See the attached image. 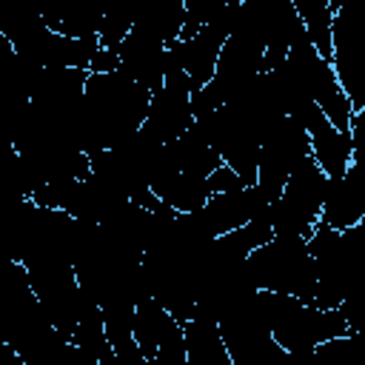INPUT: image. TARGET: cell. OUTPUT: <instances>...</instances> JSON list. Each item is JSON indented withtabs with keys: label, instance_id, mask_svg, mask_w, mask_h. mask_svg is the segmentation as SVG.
<instances>
[{
	"label": "cell",
	"instance_id": "obj_12",
	"mask_svg": "<svg viewBox=\"0 0 365 365\" xmlns=\"http://www.w3.org/2000/svg\"><path fill=\"white\" fill-rule=\"evenodd\" d=\"M71 345L91 359V365H111L117 362L114 351H111V342L106 336V328H103V311L94 299L86 302V308L80 311L77 322H74V331H71Z\"/></svg>",
	"mask_w": 365,
	"mask_h": 365
},
{
	"label": "cell",
	"instance_id": "obj_19",
	"mask_svg": "<svg viewBox=\"0 0 365 365\" xmlns=\"http://www.w3.org/2000/svg\"><path fill=\"white\" fill-rule=\"evenodd\" d=\"M63 3H66V0H34V6L40 9V14H43V20H46L48 29L57 26L60 11H63Z\"/></svg>",
	"mask_w": 365,
	"mask_h": 365
},
{
	"label": "cell",
	"instance_id": "obj_4",
	"mask_svg": "<svg viewBox=\"0 0 365 365\" xmlns=\"http://www.w3.org/2000/svg\"><path fill=\"white\" fill-rule=\"evenodd\" d=\"M328 60L354 108H365V31L356 0H342V6L334 11Z\"/></svg>",
	"mask_w": 365,
	"mask_h": 365
},
{
	"label": "cell",
	"instance_id": "obj_18",
	"mask_svg": "<svg viewBox=\"0 0 365 365\" xmlns=\"http://www.w3.org/2000/svg\"><path fill=\"white\" fill-rule=\"evenodd\" d=\"M208 185H211V194H220V191H237L242 188L245 182L240 180V174L234 168H228L225 163H220L211 174H208Z\"/></svg>",
	"mask_w": 365,
	"mask_h": 365
},
{
	"label": "cell",
	"instance_id": "obj_11",
	"mask_svg": "<svg viewBox=\"0 0 365 365\" xmlns=\"http://www.w3.org/2000/svg\"><path fill=\"white\" fill-rule=\"evenodd\" d=\"M182 342H185V365H231L217 319L191 314L182 322Z\"/></svg>",
	"mask_w": 365,
	"mask_h": 365
},
{
	"label": "cell",
	"instance_id": "obj_3",
	"mask_svg": "<svg viewBox=\"0 0 365 365\" xmlns=\"http://www.w3.org/2000/svg\"><path fill=\"white\" fill-rule=\"evenodd\" d=\"M328 177L314 163V157H302L297 168L285 177L279 197L271 202V231L285 237H308L319 220L322 197H325Z\"/></svg>",
	"mask_w": 365,
	"mask_h": 365
},
{
	"label": "cell",
	"instance_id": "obj_9",
	"mask_svg": "<svg viewBox=\"0 0 365 365\" xmlns=\"http://www.w3.org/2000/svg\"><path fill=\"white\" fill-rule=\"evenodd\" d=\"M319 220L336 231H345L351 225L365 222V182H362V165L351 163L342 174L328 177Z\"/></svg>",
	"mask_w": 365,
	"mask_h": 365
},
{
	"label": "cell",
	"instance_id": "obj_7",
	"mask_svg": "<svg viewBox=\"0 0 365 365\" xmlns=\"http://www.w3.org/2000/svg\"><path fill=\"white\" fill-rule=\"evenodd\" d=\"M194 125L191 114V86L180 80H163L157 91L148 97V108L143 117V128L160 143L177 140L182 131Z\"/></svg>",
	"mask_w": 365,
	"mask_h": 365
},
{
	"label": "cell",
	"instance_id": "obj_16",
	"mask_svg": "<svg viewBox=\"0 0 365 365\" xmlns=\"http://www.w3.org/2000/svg\"><path fill=\"white\" fill-rule=\"evenodd\" d=\"M103 26V0H66L54 31L68 37H97Z\"/></svg>",
	"mask_w": 365,
	"mask_h": 365
},
{
	"label": "cell",
	"instance_id": "obj_15",
	"mask_svg": "<svg viewBox=\"0 0 365 365\" xmlns=\"http://www.w3.org/2000/svg\"><path fill=\"white\" fill-rule=\"evenodd\" d=\"M165 148H168V154H171V160H174V165L180 168V171H188V174H200V177H208L222 160H220V154L208 145V140L191 125L188 131H182L177 140H171V143H165Z\"/></svg>",
	"mask_w": 365,
	"mask_h": 365
},
{
	"label": "cell",
	"instance_id": "obj_21",
	"mask_svg": "<svg viewBox=\"0 0 365 365\" xmlns=\"http://www.w3.org/2000/svg\"><path fill=\"white\" fill-rule=\"evenodd\" d=\"M225 6H240V0H222Z\"/></svg>",
	"mask_w": 365,
	"mask_h": 365
},
{
	"label": "cell",
	"instance_id": "obj_5",
	"mask_svg": "<svg viewBox=\"0 0 365 365\" xmlns=\"http://www.w3.org/2000/svg\"><path fill=\"white\" fill-rule=\"evenodd\" d=\"M308 134L299 120L294 117H279L262 137L259 143V157H257V185L265 191V197L277 200L282 191L285 177L297 168L302 157H308Z\"/></svg>",
	"mask_w": 365,
	"mask_h": 365
},
{
	"label": "cell",
	"instance_id": "obj_8",
	"mask_svg": "<svg viewBox=\"0 0 365 365\" xmlns=\"http://www.w3.org/2000/svg\"><path fill=\"white\" fill-rule=\"evenodd\" d=\"M117 51V68L134 80L137 86H143L145 91H157L163 86L165 77V43H160L157 37L128 29V34L120 40Z\"/></svg>",
	"mask_w": 365,
	"mask_h": 365
},
{
	"label": "cell",
	"instance_id": "obj_13",
	"mask_svg": "<svg viewBox=\"0 0 365 365\" xmlns=\"http://www.w3.org/2000/svg\"><path fill=\"white\" fill-rule=\"evenodd\" d=\"M185 23V0H143L131 29L157 37L160 43H171L180 37Z\"/></svg>",
	"mask_w": 365,
	"mask_h": 365
},
{
	"label": "cell",
	"instance_id": "obj_1",
	"mask_svg": "<svg viewBox=\"0 0 365 365\" xmlns=\"http://www.w3.org/2000/svg\"><path fill=\"white\" fill-rule=\"evenodd\" d=\"M151 91L128 80L120 68L88 71L83 86V111L74 131L77 148L91 154L123 143L143 125Z\"/></svg>",
	"mask_w": 365,
	"mask_h": 365
},
{
	"label": "cell",
	"instance_id": "obj_17",
	"mask_svg": "<svg viewBox=\"0 0 365 365\" xmlns=\"http://www.w3.org/2000/svg\"><path fill=\"white\" fill-rule=\"evenodd\" d=\"M143 0H103V26L97 34V43L103 48H117L120 40L128 34L137 9Z\"/></svg>",
	"mask_w": 365,
	"mask_h": 365
},
{
	"label": "cell",
	"instance_id": "obj_14",
	"mask_svg": "<svg viewBox=\"0 0 365 365\" xmlns=\"http://www.w3.org/2000/svg\"><path fill=\"white\" fill-rule=\"evenodd\" d=\"M46 29L48 26L34 0H0V34L11 43L14 51H20Z\"/></svg>",
	"mask_w": 365,
	"mask_h": 365
},
{
	"label": "cell",
	"instance_id": "obj_6",
	"mask_svg": "<svg viewBox=\"0 0 365 365\" xmlns=\"http://www.w3.org/2000/svg\"><path fill=\"white\" fill-rule=\"evenodd\" d=\"M131 331L145 365H185L182 325L157 299L145 297L134 305Z\"/></svg>",
	"mask_w": 365,
	"mask_h": 365
},
{
	"label": "cell",
	"instance_id": "obj_2",
	"mask_svg": "<svg viewBox=\"0 0 365 365\" xmlns=\"http://www.w3.org/2000/svg\"><path fill=\"white\" fill-rule=\"evenodd\" d=\"M245 271L254 288L282 291L297 297L299 302H314L317 274L305 237H285V234L268 237L254 251H248Z\"/></svg>",
	"mask_w": 365,
	"mask_h": 365
},
{
	"label": "cell",
	"instance_id": "obj_10",
	"mask_svg": "<svg viewBox=\"0 0 365 365\" xmlns=\"http://www.w3.org/2000/svg\"><path fill=\"white\" fill-rule=\"evenodd\" d=\"M305 134H308V151L314 157V163L325 171V177H336L342 174L351 163H354V148H351V134L339 131L319 106H311L302 117H299Z\"/></svg>",
	"mask_w": 365,
	"mask_h": 365
},
{
	"label": "cell",
	"instance_id": "obj_20",
	"mask_svg": "<svg viewBox=\"0 0 365 365\" xmlns=\"http://www.w3.org/2000/svg\"><path fill=\"white\" fill-rule=\"evenodd\" d=\"M117 68V51L114 48H97L94 60H91V68L88 71H114Z\"/></svg>",
	"mask_w": 365,
	"mask_h": 365
}]
</instances>
